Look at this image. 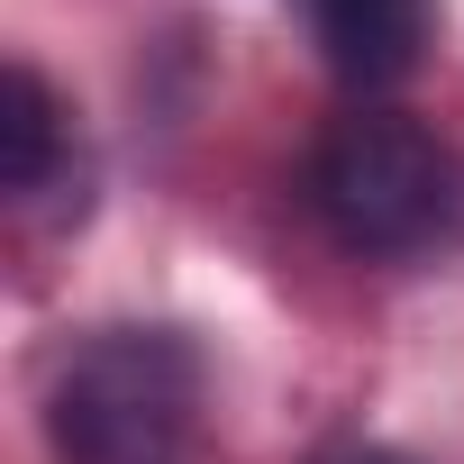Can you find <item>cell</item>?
I'll return each mask as SVG.
<instances>
[{
  "label": "cell",
  "instance_id": "cell-4",
  "mask_svg": "<svg viewBox=\"0 0 464 464\" xmlns=\"http://www.w3.org/2000/svg\"><path fill=\"white\" fill-rule=\"evenodd\" d=\"M55 155H64V110H55L37 64H10L0 73V191L28 200L55 173Z\"/></svg>",
  "mask_w": 464,
  "mask_h": 464
},
{
  "label": "cell",
  "instance_id": "cell-2",
  "mask_svg": "<svg viewBox=\"0 0 464 464\" xmlns=\"http://www.w3.org/2000/svg\"><path fill=\"white\" fill-rule=\"evenodd\" d=\"M191 419H200V355L173 328L82 337L46 401L64 464H182Z\"/></svg>",
  "mask_w": 464,
  "mask_h": 464
},
{
  "label": "cell",
  "instance_id": "cell-1",
  "mask_svg": "<svg viewBox=\"0 0 464 464\" xmlns=\"http://www.w3.org/2000/svg\"><path fill=\"white\" fill-rule=\"evenodd\" d=\"M310 209L346 256H428L464 227V155L401 110H346L310 146Z\"/></svg>",
  "mask_w": 464,
  "mask_h": 464
},
{
  "label": "cell",
  "instance_id": "cell-3",
  "mask_svg": "<svg viewBox=\"0 0 464 464\" xmlns=\"http://www.w3.org/2000/svg\"><path fill=\"white\" fill-rule=\"evenodd\" d=\"M301 19H310V46L346 82L382 92V82L419 73L428 28H437V0H301Z\"/></svg>",
  "mask_w": 464,
  "mask_h": 464
},
{
  "label": "cell",
  "instance_id": "cell-5",
  "mask_svg": "<svg viewBox=\"0 0 464 464\" xmlns=\"http://www.w3.org/2000/svg\"><path fill=\"white\" fill-rule=\"evenodd\" d=\"M319 464H410V455H392V446H328Z\"/></svg>",
  "mask_w": 464,
  "mask_h": 464
}]
</instances>
